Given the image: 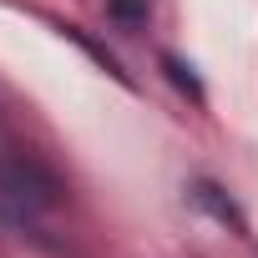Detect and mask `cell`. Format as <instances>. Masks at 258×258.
<instances>
[{"label": "cell", "mask_w": 258, "mask_h": 258, "mask_svg": "<svg viewBox=\"0 0 258 258\" xmlns=\"http://www.w3.org/2000/svg\"><path fill=\"white\" fill-rule=\"evenodd\" d=\"M192 203H198V208H208V213H213V218H218L223 228H233V233H248L243 213L233 208V198H228V192H223L218 182H208V177H203V182H192Z\"/></svg>", "instance_id": "1"}, {"label": "cell", "mask_w": 258, "mask_h": 258, "mask_svg": "<svg viewBox=\"0 0 258 258\" xmlns=\"http://www.w3.org/2000/svg\"><path fill=\"white\" fill-rule=\"evenodd\" d=\"M106 16L116 26H147L152 21V0H106Z\"/></svg>", "instance_id": "2"}, {"label": "cell", "mask_w": 258, "mask_h": 258, "mask_svg": "<svg viewBox=\"0 0 258 258\" xmlns=\"http://www.w3.org/2000/svg\"><path fill=\"white\" fill-rule=\"evenodd\" d=\"M162 66H167V76H172V86L177 91H187L198 106H203V86H198V76H192V66H182L177 56H162Z\"/></svg>", "instance_id": "3"}]
</instances>
